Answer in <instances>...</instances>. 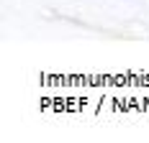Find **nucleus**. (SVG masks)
Here are the masks:
<instances>
[]
</instances>
